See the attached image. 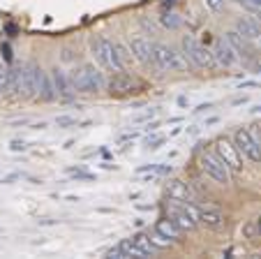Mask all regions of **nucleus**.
<instances>
[{
    "label": "nucleus",
    "mask_w": 261,
    "mask_h": 259,
    "mask_svg": "<svg viewBox=\"0 0 261 259\" xmlns=\"http://www.w3.org/2000/svg\"><path fill=\"white\" fill-rule=\"evenodd\" d=\"M69 81H72L74 93H99L107 88V79L102 77L95 65H81L69 72Z\"/></svg>",
    "instance_id": "obj_1"
},
{
    "label": "nucleus",
    "mask_w": 261,
    "mask_h": 259,
    "mask_svg": "<svg viewBox=\"0 0 261 259\" xmlns=\"http://www.w3.org/2000/svg\"><path fill=\"white\" fill-rule=\"evenodd\" d=\"M180 51L185 54V58L190 60L192 67H199V69H215L217 67L215 58H213V51L206 49L194 35H182Z\"/></svg>",
    "instance_id": "obj_2"
},
{
    "label": "nucleus",
    "mask_w": 261,
    "mask_h": 259,
    "mask_svg": "<svg viewBox=\"0 0 261 259\" xmlns=\"http://www.w3.org/2000/svg\"><path fill=\"white\" fill-rule=\"evenodd\" d=\"M90 49H93L95 60H97L102 67L111 69V72H120V69H125L123 60L118 58V51H116L114 39L104 37V35H95V37L90 39Z\"/></svg>",
    "instance_id": "obj_3"
},
{
    "label": "nucleus",
    "mask_w": 261,
    "mask_h": 259,
    "mask_svg": "<svg viewBox=\"0 0 261 259\" xmlns=\"http://www.w3.org/2000/svg\"><path fill=\"white\" fill-rule=\"evenodd\" d=\"M153 63L160 69H169V72H185L190 67V60L185 58L182 51H176L173 46L155 42L153 44Z\"/></svg>",
    "instance_id": "obj_4"
},
{
    "label": "nucleus",
    "mask_w": 261,
    "mask_h": 259,
    "mask_svg": "<svg viewBox=\"0 0 261 259\" xmlns=\"http://www.w3.org/2000/svg\"><path fill=\"white\" fill-rule=\"evenodd\" d=\"M167 215L171 218L173 222H176V227L182 231V234H192V231H197L199 227H201V225H199V220H197V215H194V210H192V204L169 201Z\"/></svg>",
    "instance_id": "obj_5"
},
{
    "label": "nucleus",
    "mask_w": 261,
    "mask_h": 259,
    "mask_svg": "<svg viewBox=\"0 0 261 259\" xmlns=\"http://www.w3.org/2000/svg\"><path fill=\"white\" fill-rule=\"evenodd\" d=\"M199 167L211 181L220 183V185H231V169L215 153H201L199 155Z\"/></svg>",
    "instance_id": "obj_6"
},
{
    "label": "nucleus",
    "mask_w": 261,
    "mask_h": 259,
    "mask_svg": "<svg viewBox=\"0 0 261 259\" xmlns=\"http://www.w3.org/2000/svg\"><path fill=\"white\" fill-rule=\"evenodd\" d=\"M233 144H236L238 153L252 164H261V144L254 134L250 132V127H238L233 132Z\"/></svg>",
    "instance_id": "obj_7"
},
{
    "label": "nucleus",
    "mask_w": 261,
    "mask_h": 259,
    "mask_svg": "<svg viewBox=\"0 0 261 259\" xmlns=\"http://www.w3.org/2000/svg\"><path fill=\"white\" fill-rule=\"evenodd\" d=\"M44 77V69L40 67L37 60H28L23 65V88H21V98L23 100H35L40 95V83Z\"/></svg>",
    "instance_id": "obj_8"
},
{
    "label": "nucleus",
    "mask_w": 261,
    "mask_h": 259,
    "mask_svg": "<svg viewBox=\"0 0 261 259\" xmlns=\"http://www.w3.org/2000/svg\"><path fill=\"white\" fill-rule=\"evenodd\" d=\"M213 146H215V155L220 157L229 169L231 171H243V155L238 153L236 144H233L231 139L229 137H217L215 142H213Z\"/></svg>",
    "instance_id": "obj_9"
},
{
    "label": "nucleus",
    "mask_w": 261,
    "mask_h": 259,
    "mask_svg": "<svg viewBox=\"0 0 261 259\" xmlns=\"http://www.w3.org/2000/svg\"><path fill=\"white\" fill-rule=\"evenodd\" d=\"M107 90L111 98H127V95L134 93V79L125 69L114 72L107 79Z\"/></svg>",
    "instance_id": "obj_10"
},
{
    "label": "nucleus",
    "mask_w": 261,
    "mask_h": 259,
    "mask_svg": "<svg viewBox=\"0 0 261 259\" xmlns=\"http://www.w3.org/2000/svg\"><path fill=\"white\" fill-rule=\"evenodd\" d=\"M192 210H194V215H197L199 225L206 227V229H222V227H224V222H227L224 213H222V210H217V208L194 206V201H192Z\"/></svg>",
    "instance_id": "obj_11"
},
{
    "label": "nucleus",
    "mask_w": 261,
    "mask_h": 259,
    "mask_svg": "<svg viewBox=\"0 0 261 259\" xmlns=\"http://www.w3.org/2000/svg\"><path fill=\"white\" fill-rule=\"evenodd\" d=\"M224 39L229 42V46L236 51V56H238L241 60H252V58H254L256 49L252 46L250 39H245L241 33H238V30H229V33L224 35Z\"/></svg>",
    "instance_id": "obj_12"
},
{
    "label": "nucleus",
    "mask_w": 261,
    "mask_h": 259,
    "mask_svg": "<svg viewBox=\"0 0 261 259\" xmlns=\"http://www.w3.org/2000/svg\"><path fill=\"white\" fill-rule=\"evenodd\" d=\"M164 192H167V197L171 201H180V204H192V201H197L192 187L185 181H180V178H171V181L167 183V187H164Z\"/></svg>",
    "instance_id": "obj_13"
},
{
    "label": "nucleus",
    "mask_w": 261,
    "mask_h": 259,
    "mask_svg": "<svg viewBox=\"0 0 261 259\" xmlns=\"http://www.w3.org/2000/svg\"><path fill=\"white\" fill-rule=\"evenodd\" d=\"M127 46L132 49L134 60H139L141 65H155L153 63V42H148L146 37H129Z\"/></svg>",
    "instance_id": "obj_14"
},
{
    "label": "nucleus",
    "mask_w": 261,
    "mask_h": 259,
    "mask_svg": "<svg viewBox=\"0 0 261 259\" xmlns=\"http://www.w3.org/2000/svg\"><path fill=\"white\" fill-rule=\"evenodd\" d=\"M213 58H215V63L220 65V67H233V65L238 63V56L236 51L229 46L227 39H217L215 46H213Z\"/></svg>",
    "instance_id": "obj_15"
},
{
    "label": "nucleus",
    "mask_w": 261,
    "mask_h": 259,
    "mask_svg": "<svg viewBox=\"0 0 261 259\" xmlns=\"http://www.w3.org/2000/svg\"><path fill=\"white\" fill-rule=\"evenodd\" d=\"M155 234L162 236V239H167L169 243H178L182 231L178 229L176 222H173L169 215H162V218H158V220H155Z\"/></svg>",
    "instance_id": "obj_16"
},
{
    "label": "nucleus",
    "mask_w": 261,
    "mask_h": 259,
    "mask_svg": "<svg viewBox=\"0 0 261 259\" xmlns=\"http://www.w3.org/2000/svg\"><path fill=\"white\" fill-rule=\"evenodd\" d=\"M21 88H23V65H10L7 67L5 95L7 98H16V95H21Z\"/></svg>",
    "instance_id": "obj_17"
},
{
    "label": "nucleus",
    "mask_w": 261,
    "mask_h": 259,
    "mask_svg": "<svg viewBox=\"0 0 261 259\" xmlns=\"http://www.w3.org/2000/svg\"><path fill=\"white\" fill-rule=\"evenodd\" d=\"M51 79H54V86H56V93H58L60 100H69L74 95L72 88V81H69V74H65L63 69H51Z\"/></svg>",
    "instance_id": "obj_18"
},
{
    "label": "nucleus",
    "mask_w": 261,
    "mask_h": 259,
    "mask_svg": "<svg viewBox=\"0 0 261 259\" xmlns=\"http://www.w3.org/2000/svg\"><path fill=\"white\" fill-rule=\"evenodd\" d=\"M236 30L245 39H250V42H256V39H261V26L256 23V21H252V19H238L236 21Z\"/></svg>",
    "instance_id": "obj_19"
},
{
    "label": "nucleus",
    "mask_w": 261,
    "mask_h": 259,
    "mask_svg": "<svg viewBox=\"0 0 261 259\" xmlns=\"http://www.w3.org/2000/svg\"><path fill=\"white\" fill-rule=\"evenodd\" d=\"M129 241H132V245L143 254V257H153L155 254V245H153V241H150V234H146V231H137Z\"/></svg>",
    "instance_id": "obj_20"
},
{
    "label": "nucleus",
    "mask_w": 261,
    "mask_h": 259,
    "mask_svg": "<svg viewBox=\"0 0 261 259\" xmlns=\"http://www.w3.org/2000/svg\"><path fill=\"white\" fill-rule=\"evenodd\" d=\"M37 98H40L42 102H54V100L58 98V93H56V86H54V79H51L46 72H44V77H42L40 95H37Z\"/></svg>",
    "instance_id": "obj_21"
},
{
    "label": "nucleus",
    "mask_w": 261,
    "mask_h": 259,
    "mask_svg": "<svg viewBox=\"0 0 261 259\" xmlns=\"http://www.w3.org/2000/svg\"><path fill=\"white\" fill-rule=\"evenodd\" d=\"M167 142H169V137H164V134H153V137L146 139V148L148 151H158V148H162Z\"/></svg>",
    "instance_id": "obj_22"
},
{
    "label": "nucleus",
    "mask_w": 261,
    "mask_h": 259,
    "mask_svg": "<svg viewBox=\"0 0 261 259\" xmlns=\"http://www.w3.org/2000/svg\"><path fill=\"white\" fill-rule=\"evenodd\" d=\"M233 3H238V5L245 7V10L252 12V14L261 16V0H233Z\"/></svg>",
    "instance_id": "obj_23"
},
{
    "label": "nucleus",
    "mask_w": 261,
    "mask_h": 259,
    "mask_svg": "<svg viewBox=\"0 0 261 259\" xmlns=\"http://www.w3.org/2000/svg\"><path fill=\"white\" fill-rule=\"evenodd\" d=\"M116 51H118V58L123 60V65H127L129 60L134 58L132 49H129V46H123V44H120V42H116Z\"/></svg>",
    "instance_id": "obj_24"
},
{
    "label": "nucleus",
    "mask_w": 261,
    "mask_h": 259,
    "mask_svg": "<svg viewBox=\"0 0 261 259\" xmlns=\"http://www.w3.org/2000/svg\"><path fill=\"white\" fill-rule=\"evenodd\" d=\"M69 176L74 178V181H95V174H88V171H84V169H69Z\"/></svg>",
    "instance_id": "obj_25"
},
{
    "label": "nucleus",
    "mask_w": 261,
    "mask_h": 259,
    "mask_svg": "<svg viewBox=\"0 0 261 259\" xmlns=\"http://www.w3.org/2000/svg\"><path fill=\"white\" fill-rule=\"evenodd\" d=\"M56 125H58L60 130H69V127H76L79 123H76V118L74 116H58L56 118Z\"/></svg>",
    "instance_id": "obj_26"
},
{
    "label": "nucleus",
    "mask_w": 261,
    "mask_h": 259,
    "mask_svg": "<svg viewBox=\"0 0 261 259\" xmlns=\"http://www.w3.org/2000/svg\"><path fill=\"white\" fill-rule=\"evenodd\" d=\"M10 151H14V153H25V151H28V144H25L23 139H12V142H10Z\"/></svg>",
    "instance_id": "obj_27"
},
{
    "label": "nucleus",
    "mask_w": 261,
    "mask_h": 259,
    "mask_svg": "<svg viewBox=\"0 0 261 259\" xmlns=\"http://www.w3.org/2000/svg\"><path fill=\"white\" fill-rule=\"evenodd\" d=\"M5 86H7V67L0 63V98L5 95Z\"/></svg>",
    "instance_id": "obj_28"
},
{
    "label": "nucleus",
    "mask_w": 261,
    "mask_h": 259,
    "mask_svg": "<svg viewBox=\"0 0 261 259\" xmlns=\"http://www.w3.org/2000/svg\"><path fill=\"white\" fill-rule=\"evenodd\" d=\"M162 21H164V26H169V28H178V26H180V21L176 19V14H164Z\"/></svg>",
    "instance_id": "obj_29"
},
{
    "label": "nucleus",
    "mask_w": 261,
    "mask_h": 259,
    "mask_svg": "<svg viewBox=\"0 0 261 259\" xmlns=\"http://www.w3.org/2000/svg\"><path fill=\"white\" fill-rule=\"evenodd\" d=\"M173 171L171 164H155V174H160V176H169Z\"/></svg>",
    "instance_id": "obj_30"
},
{
    "label": "nucleus",
    "mask_w": 261,
    "mask_h": 259,
    "mask_svg": "<svg viewBox=\"0 0 261 259\" xmlns=\"http://www.w3.org/2000/svg\"><path fill=\"white\" fill-rule=\"evenodd\" d=\"M206 7L208 10H213V12H217V10L224 7V0H206Z\"/></svg>",
    "instance_id": "obj_31"
},
{
    "label": "nucleus",
    "mask_w": 261,
    "mask_h": 259,
    "mask_svg": "<svg viewBox=\"0 0 261 259\" xmlns=\"http://www.w3.org/2000/svg\"><path fill=\"white\" fill-rule=\"evenodd\" d=\"M0 51H3V54H5V63H10L12 65V49H10V44H7V42H3V44H0Z\"/></svg>",
    "instance_id": "obj_32"
},
{
    "label": "nucleus",
    "mask_w": 261,
    "mask_h": 259,
    "mask_svg": "<svg viewBox=\"0 0 261 259\" xmlns=\"http://www.w3.org/2000/svg\"><path fill=\"white\" fill-rule=\"evenodd\" d=\"M19 178H21L19 171H12V174H7V176H3V183H5V185H10V183L19 181Z\"/></svg>",
    "instance_id": "obj_33"
},
{
    "label": "nucleus",
    "mask_w": 261,
    "mask_h": 259,
    "mask_svg": "<svg viewBox=\"0 0 261 259\" xmlns=\"http://www.w3.org/2000/svg\"><path fill=\"white\" fill-rule=\"evenodd\" d=\"M139 134H141V132H139V130H137V132H127V134H120V137H118V142H120V144H125V142H134V139H137Z\"/></svg>",
    "instance_id": "obj_34"
},
{
    "label": "nucleus",
    "mask_w": 261,
    "mask_h": 259,
    "mask_svg": "<svg viewBox=\"0 0 261 259\" xmlns=\"http://www.w3.org/2000/svg\"><path fill=\"white\" fill-rule=\"evenodd\" d=\"M261 83L259 81H243V83H238V90H243V88H259Z\"/></svg>",
    "instance_id": "obj_35"
},
{
    "label": "nucleus",
    "mask_w": 261,
    "mask_h": 259,
    "mask_svg": "<svg viewBox=\"0 0 261 259\" xmlns=\"http://www.w3.org/2000/svg\"><path fill=\"white\" fill-rule=\"evenodd\" d=\"M153 116H155V109H150V111H146V113H141V116H137L134 121H137V123H143V121H150Z\"/></svg>",
    "instance_id": "obj_36"
},
{
    "label": "nucleus",
    "mask_w": 261,
    "mask_h": 259,
    "mask_svg": "<svg viewBox=\"0 0 261 259\" xmlns=\"http://www.w3.org/2000/svg\"><path fill=\"white\" fill-rule=\"evenodd\" d=\"M211 107H213V102H203V104H199V107L194 109L192 113H203V111H208V109H211Z\"/></svg>",
    "instance_id": "obj_37"
},
{
    "label": "nucleus",
    "mask_w": 261,
    "mask_h": 259,
    "mask_svg": "<svg viewBox=\"0 0 261 259\" xmlns=\"http://www.w3.org/2000/svg\"><path fill=\"white\" fill-rule=\"evenodd\" d=\"M158 127H160V121H153V123H148V125H146V132L150 134V132H155V130H158Z\"/></svg>",
    "instance_id": "obj_38"
},
{
    "label": "nucleus",
    "mask_w": 261,
    "mask_h": 259,
    "mask_svg": "<svg viewBox=\"0 0 261 259\" xmlns=\"http://www.w3.org/2000/svg\"><path fill=\"white\" fill-rule=\"evenodd\" d=\"M63 60H74V51L72 49H65L63 51Z\"/></svg>",
    "instance_id": "obj_39"
},
{
    "label": "nucleus",
    "mask_w": 261,
    "mask_h": 259,
    "mask_svg": "<svg viewBox=\"0 0 261 259\" xmlns=\"http://www.w3.org/2000/svg\"><path fill=\"white\" fill-rule=\"evenodd\" d=\"M188 104H190L188 95H180V98H178V107H188Z\"/></svg>",
    "instance_id": "obj_40"
},
{
    "label": "nucleus",
    "mask_w": 261,
    "mask_h": 259,
    "mask_svg": "<svg viewBox=\"0 0 261 259\" xmlns=\"http://www.w3.org/2000/svg\"><path fill=\"white\" fill-rule=\"evenodd\" d=\"M44 127H46V123L40 121V123H35V125H33V130H44Z\"/></svg>",
    "instance_id": "obj_41"
},
{
    "label": "nucleus",
    "mask_w": 261,
    "mask_h": 259,
    "mask_svg": "<svg viewBox=\"0 0 261 259\" xmlns=\"http://www.w3.org/2000/svg\"><path fill=\"white\" fill-rule=\"evenodd\" d=\"M188 134H199V127L197 125H190L188 127Z\"/></svg>",
    "instance_id": "obj_42"
},
{
    "label": "nucleus",
    "mask_w": 261,
    "mask_h": 259,
    "mask_svg": "<svg viewBox=\"0 0 261 259\" xmlns=\"http://www.w3.org/2000/svg\"><path fill=\"white\" fill-rule=\"evenodd\" d=\"M243 102H247V98H236V100H233V107H238V104H243Z\"/></svg>",
    "instance_id": "obj_43"
},
{
    "label": "nucleus",
    "mask_w": 261,
    "mask_h": 259,
    "mask_svg": "<svg viewBox=\"0 0 261 259\" xmlns=\"http://www.w3.org/2000/svg\"><path fill=\"white\" fill-rule=\"evenodd\" d=\"M217 121H220V118H217V116H213V118H208V121H206V125H215Z\"/></svg>",
    "instance_id": "obj_44"
},
{
    "label": "nucleus",
    "mask_w": 261,
    "mask_h": 259,
    "mask_svg": "<svg viewBox=\"0 0 261 259\" xmlns=\"http://www.w3.org/2000/svg\"><path fill=\"white\" fill-rule=\"evenodd\" d=\"M252 113H261V104H256V107L252 109Z\"/></svg>",
    "instance_id": "obj_45"
},
{
    "label": "nucleus",
    "mask_w": 261,
    "mask_h": 259,
    "mask_svg": "<svg viewBox=\"0 0 261 259\" xmlns=\"http://www.w3.org/2000/svg\"><path fill=\"white\" fill-rule=\"evenodd\" d=\"M256 229H259V234H261V215H259V220H256Z\"/></svg>",
    "instance_id": "obj_46"
},
{
    "label": "nucleus",
    "mask_w": 261,
    "mask_h": 259,
    "mask_svg": "<svg viewBox=\"0 0 261 259\" xmlns=\"http://www.w3.org/2000/svg\"><path fill=\"white\" fill-rule=\"evenodd\" d=\"M259 72H261V65H259Z\"/></svg>",
    "instance_id": "obj_47"
}]
</instances>
